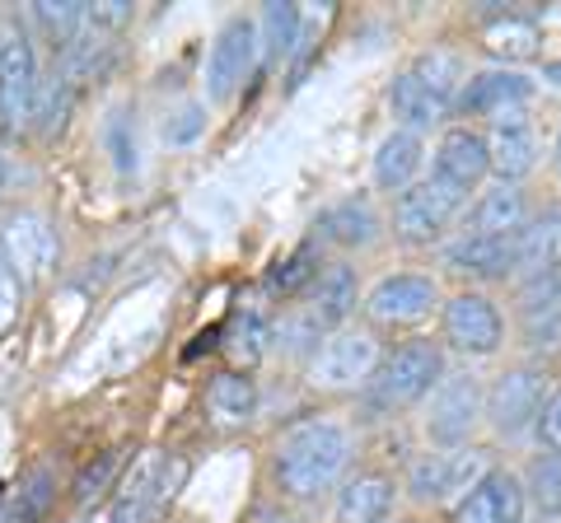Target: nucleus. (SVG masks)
Wrapping results in <instances>:
<instances>
[{"mask_svg":"<svg viewBox=\"0 0 561 523\" xmlns=\"http://www.w3.org/2000/svg\"><path fill=\"white\" fill-rule=\"evenodd\" d=\"M206 416L225 430H239L257 416V379L243 370H225L206 383Z\"/></svg>","mask_w":561,"mask_h":523,"instance_id":"23","label":"nucleus"},{"mask_svg":"<svg viewBox=\"0 0 561 523\" xmlns=\"http://www.w3.org/2000/svg\"><path fill=\"white\" fill-rule=\"evenodd\" d=\"M0 191H5V154H0Z\"/></svg>","mask_w":561,"mask_h":523,"instance_id":"48","label":"nucleus"},{"mask_svg":"<svg viewBox=\"0 0 561 523\" xmlns=\"http://www.w3.org/2000/svg\"><path fill=\"white\" fill-rule=\"evenodd\" d=\"M445 341L454 346L459 356H496L501 341H505V323H501V309L486 300L478 290H463L445 304Z\"/></svg>","mask_w":561,"mask_h":523,"instance_id":"11","label":"nucleus"},{"mask_svg":"<svg viewBox=\"0 0 561 523\" xmlns=\"http://www.w3.org/2000/svg\"><path fill=\"white\" fill-rule=\"evenodd\" d=\"M20 309H24V286L14 281V271L5 267V257H0V337L20 323Z\"/></svg>","mask_w":561,"mask_h":523,"instance_id":"44","label":"nucleus"},{"mask_svg":"<svg viewBox=\"0 0 561 523\" xmlns=\"http://www.w3.org/2000/svg\"><path fill=\"white\" fill-rule=\"evenodd\" d=\"M486 141L482 131L472 127H449L440 136V146H435V178L459 187V191H472L482 178H486Z\"/></svg>","mask_w":561,"mask_h":523,"instance_id":"18","label":"nucleus"},{"mask_svg":"<svg viewBox=\"0 0 561 523\" xmlns=\"http://www.w3.org/2000/svg\"><path fill=\"white\" fill-rule=\"evenodd\" d=\"M557 271H561V201L542 206L534 220H524L511 257V276H519V281H542V276Z\"/></svg>","mask_w":561,"mask_h":523,"instance_id":"13","label":"nucleus"},{"mask_svg":"<svg viewBox=\"0 0 561 523\" xmlns=\"http://www.w3.org/2000/svg\"><path fill=\"white\" fill-rule=\"evenodd\" d=\"M393 496H398L393 477L370 467V473H356L351 481H342L337 504H332V519L337 523H383L393 510Z\"/></svg>","mask_w":561,"mask_h":523,"instance_id":"20","label":"nucleus"},{"mask_svg":"<svg viewBox=\"0 0 561 523\" xmlns=\"http://www.w3.org/2000/svg\"><path fill=\"white\" fill-rule=\"evenodd\" d=\"M108 66H113V38H108V33L84 28L76 43L57 51V66H51V71H57L70 90L80 94L84 84H94V80L108 75Z\"/></svg>","mask_w":561,"mask_h":523,"instance_id":"26","label":"nucleus"},{"mask_svg":"<svg viewBox=\"0 0 561 523\" xmlns=\"http://www.w3.org/2000/svg\"><path fill=\"white\" fill-rule=\"evenodd\" d=\"M253 24H257V57L267 66H280L295 47H300L305 14H300V5H290V0H272V5L262 10Z\"/></svg>","mask_w":561,"mask_h":523,"instance_id":"28","label":"nucleus"},{"mask_svg":"<svg viewBox=\"0 0 561 523\" xmlns=\"http://www.w3.org/2000/svg\"><path fill=\"white\" fill-rule=\"evenodd\" d=\"M445 379V351L435 341H402L379 360V370L365 383L370 407L379 411H408L421 397H431Z\"/></svg>","mask_w":561,"mask_h":523,"instance_id":"2","label":"nucleus"},{"mask_svg":"<svg viewBox=\"0 0 561 523\" xmlns=\"http://www.w3.org/2000/svg\"><path fill=\"white\" fill-rule=\"evenodd\" d=\"M383 346L365 327H337L319 341V351L309 356V379L319 388H365L370 374L379 370Z\"/></svg>","mask_w":561,"mask_h":523,"instance_id":"7","label":"nucleus"},{"mask_svg":"<svg viewBox=\"0 0 561 523\" xmlns=\"http://www.w3.org/2000/svg\"><path fill=\"white\" fill-rule=\"evenodd\" d=\"M421 164H426V141H421L416 131H389L379 141L375 150V183L383 191H402V187H412L416 183V173Z\"/></svg>","mask_w":561,"mask_h":523,"instance_id":"25","label":"nucleus"},{"mask_svg":"<svg viewBox=\"0 0 561 523\" xmlns=\"http://www.w3.org/2000/svg\"><path fill=\"white\" fill-rule=\"evenodd\" d=\"M529 94H534L529 75L496 66V71H482V75L463 80V90H459V98H454V108L468 113V117H501V113L524 108Z\"/></svg>","mask_w":561,"mask_h":523,"instance_id":"15","label":"nucleus"},{"mask_svg":"<svg viewBox=\"0 0 561 523\" xmlns=\"http://www.w3.org/2000/svg\"><path fill=\"white\" fill-rule=\"evenodd\" d=\"M524 504H534L538 514H561V458L557 453H538L524 473Z\"/></svg>","mask_w":561,"mask_h":523,"instance_id":"33","label":"nucleus"},{"mask_svg":"<svg viewBox=\"0 0 561 523\" xmlns=\"http://www.w3.org/2000/svg\"><path fill=\"white\" fill-rule=\"evenodd\" d=\"M519 327L529 346H557L561 341V271L542 281H524L519 290Z\"/></svg>","mask_w":561,"mask_h":523,"instance_id":"21","label":"nucleus"},{"mask_svg":"<svg viewBox=\"0 0 561 523\" xmlns=\"http://www.w3.org/2000/svg\"><path fill=\"white\" fill-rule=\"evenodd\" d=\"M529 220V206H524V191L515 183H496L491 191H482L472 201V211L463 216V234L472 239H515Z\"/></svg>","mask_w":561,"mask_h":523,"instance_id":"19","label":"nucleus"},{"mask_svg":"<svg viewBox=\"0 0 561 523\" xmlns=\"http://www.w3.org/2000/svg\"><path fill=\"white\" fill-rule=\"evenodd\" d=\"M511 257H515V239H472V234H459L445 248L449 271L478 276V281H505V276H511Z\"/></svg>","mask_w":561,"mask_h":523,"instance_id":"24","label":"nucleus"},{"mask_svg":"<svg viewBox=\"0 0 561 523\" xmlns=\"http://www.w3.org/2000/svg\"><path fill=\"white\" fill-rule=\"evenodd\" d=\"M51 500H57V477L47 467H33V473L20 481V496H14V519L20 523H43Z\"/></svg>","mask_w":561,"mask_h":523,"instance_id":"38","label":"nucleus"},{"mask_svg":"<svg viewBox=\"0 0 561 523\" xmlns=\"http://www.w3.org/2000/svg\"><path fill=\"white\" fill-rule=\"evenodd\" d=\"M534 430H538V444L561 458V388H557V393H548V403H542Z\"/></svg>","mask_w":561,"mask_h":523,"instance_id":"45","label":"nucleus"},{"mask_svg":"<svg viewBox=\"0 0 561 523\" xmlns=\"http://www.w3.org/2000/svg\"><path fill=\"white\" fill-rule=\"evenodd\" d=\"M482 477H491V453L486 449H454L445 458V500L472 496Z\"/></svg>","mask_w":561,"mask_h":523,"instance_id":"36","label":"nucleus"},{"mask_svg":"<svg viewBox=\"0 0 561 523\" xmlns=\"http://www.w3.org/2000/svg\"><path fill=\"white\" fill-rule=\"evenodd\" d=\"M482 141H486V168L496 173V183L519 187V178L538 160V141H534V127H529V117H524V108L491 117V131Z\"/></svg>","mask_w":561,"mask_h":523,"instance_id":"14","label":"nucleus"},{"mask_svg":"<svg viewBox=\"0 0 561 523\" xmlns=\"http://www.w3.org/2000/svg\"><path fill=\"white\" fill-rule=\"evenodd\" d=\"M463 206H468V191L440 183L435 173L431 178H416L412 187H402L393 201V234L402 243H412V248L440 243L449 224L463 216Z\"/></svg>","mask_w":561,"mask_h":523,"instance_id":"5","label":"nucleus"},{"mask_svg":"<svg viewBox=\"0 0 561 523\" xmlns=\"http://www.w3.org/2000/svg\"><path fill=\"white\" fill-rule=\"evenodd\" d=\"M412 75L426 84V90L435 94V98H445V103H454L459 98V90H463V61L454 57V51H426L416 66H412Z\"/></svg>","mask_w":561,"mask_h":523,"instance_id":"35","label":"nucleus"},{"mask_svg":"<svg viewBox=\"0 0 561 523\" xmlns=\"http://www.w3.org/2000/svg\"><path fill=\"white\" fill-rule=\"evenodd\" d=\"M0 257H5V267L14 271V281L24 290L47 286L61 267V234L51 224V216L33 211V206L10 211L0 220Z\"/></svg>","mask_w":561,"mask_h":523,"instance_id":"4","label":"nucleus"},{"mask_svg":"<svg viewBox=\"0 0 561 523\" xmlns=\"http://www.w3.org/2000/svg\"><path fill=\"white\" fill-rule=\"evenodd\" d=\"M257 66V24L234 14L230 24L216 33V43H210V57H206V94L216 103H230L243 80L253 75Z\"/></svg>","mask_w":561,"mask_h":523,"instance_id":"10","label":"nucleus"},{"mask_svg":"<svg viewBox=\"0 0 561 523\" xmlns=\"http://www.w3.org/2000/svg\"><path fill=\"white\" fill-rule=\"evenodd\" d=\"M70 108H76V90L51 71L38 80V98H33V127H38V136H61L66 121H70Z\"/></svg>","mask_w":561,"mask_h":523,"instance_id":"30","label":"nucleus"},{"mask_svg":"<svg viewBox=\"0 0 561 523\" xmlns=\"http://www.w3.org/2000/svg\"><path fill=\"white\" fill-rule=\"evenodd\" d=\"M542 403H548V374L542 370H505L491 383L482 416H491V430L505 440H519L524 430H534Z\"/></svg>","mask_w":561,"mask_h":523,"instance_id":"8","label":"nucleus"},{"mask_svg":"<svg viewBox=\"0 0 561 523\" xmlns=\"http://www.w3.org/2000/svg\"><path fill=\"white\" fill-rule=\"evenodd\" d=\"M183 481H187L183 458H169L164 449L136 453L113 504H108V523H160Z\"/></svg>","mask_w":561,"mask_h":523,"instance_id":"3","label":"nucleus"},{"mask_svg":"<svg viewBox=\"0 0 561 523\" xmlns=\"http://www.w3.org/2000/svg\"><path fill=\"white\" fill-rule=\"evenodd\" d=\"M38 47L28 28L0 33V136H24L33 127V98H38Z\"/></svg>","mask_w":561,"mask_h":523,"instance_id":"6","label":"nucleus"},{"mask_svg":"<svg viewBox=\"0 0 561 523\" xmlns=\"http://www.w3.org/2000/svg\"><path fill=\"white\" fill-rule=\"evenodd\" d=\"M202 131H206V108L202 103H183L179 113L164 117V141L169 146H192Z\"/></svg>","mask_w":561,"mask_h":523,"instance_id":"43","label":"nucleus"},{"mask_svg":"<svg viewBox=\"0 0 561 523\" xmlns=\"http://www.w3.org/2000/svg\"><path fill=\"white\" fill-rule=\"evenodd\" d=\"M136 20V5L131 0H103V5H84V28H94V33H122Z\"/></svg>","mask_w":561,"mask_h":523,"instance_id":"42","label":"nucleus"},{"mask_svg":"<svg viewBox=\"0 0 561 523\" xmlns=\"http://www.w3.org/2000/svg\"><path fill=\"white\" fill-rule=\"evenodd\" d=\"M122 473V449H103L94 463H84V473L76 477V500L80 504H90L99 496H108L113 491V481Z\"/></svg>","mask_w":561,"mask_h":523,"instance_id":"39","label":"nucleus"},{"mask_svg":"<svg viewBox=\"0 0 561 523\" xmlns=\"http://www.w3.org/2000/svg\"><path fill=\"white\" fill-rule=\"evenodd\" d=\"M445 458L449 453H421L408 473V496L421 504H435L445 500Z\"/></svg>","mask_w":561,"mask_h":523,"instance_id":"40","label":"nucleus"},{"mask_svg":"<svg viewBox=\"0 0 561 523\" xmlns=\"http://www.w3.org/2000/svg\"><path fill=\"white\" fill-rule=\"evenodd\" d=\"M267 346H272V327L267 318H262L257 309H239L230 327H225V351H230L239 364H243V374L253 370V364L267 356Z\"/></svg>","mask_w":561,"mask_h":523,"instance_id":"29","label":"nucleus"},{"mask_svg":"<svg viewBox=\"0 0 561 523\" xmlns=\"http://www.w3.org/2000/svg\"><path fill=\"white\" fill-rule=\"evenodd\" d=\"M486 51L491 57H505V61H529L538 51V24L505 10L501 20L486 28Z\"/></svg>","mask_w":561,"mask_h":523,"instance_id":"32","label":"nucleus"},{"mask_svg":"<svg viewBox=\"0 0 561 523\" xmlns=\"http://www.w3.org/2000/svg\"><path fill=\"white\" fill-rule=\"evenodd\" d=\"M313 230H319V239L337 243V248H370V243L379 239V230H383V220L370 206V197H346L337 206H328Z\"/></svg>","mask_w":561,"mask_h":523,"instance_id":"22","label":"nucleus"},{"mask_svg":"<svg viewBox=\"0 0 561 523\" xmlns=\"http://www.w3.org/2000/svg\"><path fill=\"white\" fill-rule=\"evenodd\" d=\"M33 24H38L43 38L61 51L84 33V5L80 0H38V5H33Z\"/></svg>","mask_w":561,"mask_h":523,"instance_id":"34","label":"nucleus"},{"mask_svg":"<svg viewBox=\"0 0 561 523\" xmlns=\"http://www.w3.org/2000/svg\"><path fill=\"white\" fill-rule=\"evenodd\" d=\"M243 523H305V519L295 510H286V504H276V500H262V504H253Z\"/></svg>","mask_w":561,"mask_h":523,"instance_id":"46","label":"nucleus"},{"mask_svg":"<svg viewBox=\"0 0 561 523\" xmlns=\"http://www.w3.org/2000/svg\"><path fill=\"white\" fill-rule=\"evenodd\" d=\"M435 304H440V290H435L431 276H383V281L365 294V313H370L375 327H416L426 323Z\"/></svg>","mask_w":561,"mask_h":523,"instance_id":"12","label":"nucleus"},{"mask_svg":"<svg viewBox=\"0 0 561 523\" xmlns=\"http://www.w3.org/2000/svg\"><path fill=\"white\" fill-rule=\"evenodd\" d=\"M103 146H108L117 173H136L140 168V146H136V117L127 108H113L103 121Z\"/></svg>","mask_w":561,"mask_h":523,"instance_id":"37","label":"nucleus"},{"mask_svg":"<svg viewBox=\"0 0 561 523\" xmlns=\"http://www.w3.org/2000/svg\"><path fill=\"white\" fill-rule=\"evenodd\" d=\"M454 523H524V486H519V477L491 467V477L478 481V491L454 504Z\"/></svg>","mask_w":561,"mask_h":523,"instance_id":"17","label":"nucleus"},{"mask_svg":"<svg viewBox=\"0 0 561 523\" xmlns=\"http://www.w3.org/2000/svg\"><path fill=\"white\" fill-rule=\"evenodd\" d=\"M305 294H309V304H305L309 318L319 323L323 333H337V327L360 304V281H356V271H351L346 262H323L319 276H313V286Z\"/></svg>","mask_w":561,"mask_h":523,"instance_id":"16","label":"nucleus"},{"mask_svg":"<svg viewBox=\"0 0 561 523\" xmlns=\"http://www.w3.org/2000/svg\"><path fill=\"white\" fill-rule=\"evenodd\" d=\"M383 523H389V519H383ZM393 523H398V519H393Z\"/></svg>","mask_w":561,"mask_h":523,"instance_id":"50","label":"nucleus"},{"mask_svg":"<svg viewBox=\"0 0 561 523\" xmlns=\"http://www.w3.org/2000/svg\"><path fill=\"white\" fill-rule=\"evenodd\" d=\"M482 403H486V393H482V383L472 379V374H445L440 388L431 393L426 434H431V440L440 444V449L468 444L472 426L482 421Z\"/></svg>","mask_w":561,"mask_h":523,"instance_id":"9","label":"nucleus"},{"mask_svg":"<svg viewBox=\"0 0 561 523\" xmlns=\"http://www.w3.org/2000/svg\"><path fill=\"white\" fill-rule=\"evenodd\" d=\"M351 467V434L337 421L305 416L295 421L272 449V477L286 500H319L342 481Z\"/></svg>","mask_w":561,"mask_h":523,"instance_id":"1","label":"nucleus"},{"mask_svg":"<svg viewBox=\"0 0 561 523\" xmlns=\"http://www.w3.org/2000/svg\"><path fill=\"white\" fill-rule=\"evenodd\" d=\"M272 341L280 346V351H290V356H295V351H309V356H313V351H319V341H323V327L313 323L309 313H290V318L272 333Z\"/></svg>","mask_w":561,"mask_h":523,"instance_id":"41","label":"nucleus"},{"mask_svg":"<svg viewBox=\"0 0 561 523\" xmlns=\"http://www.w3.org/2000/svg\"><path fill=\"white\" fill-rule=\"evenodd\" d=\"M542 75H548V80H557V84H561V61H548V66H542Z\"/></svg>","mask_w":561,"mask_h":523,"instance_id":"47","label":"nucleus"},{"mask_svg":"<svg viewBox=\"0 0 561 523\" xmlns=\"http://www.w3.org/2000/svg\"><path fill=\"white\" fill-rule=\"evenodd\" d=\"M557 168H561V131H557Z\"/></svg>","mask_w":561,"mask_h":523,"instance_id":"49","label":"nucleus"},{"mask_svg":"<svg viewBox=\"0 0 561 523\" xmlns=\"http://www.w3.org/2000/svg\"><path fill=\"white\" fill-rule=\"evenodd\" d=\"M323 267V253H319V243H300L290 257H280L272 276H267V286L272 294H280V300H295V294H305L313 286V276H319Z\"/></svg>","mask_w":561,"mask_h":523,"instance_id":"31","label":"nucleus"},{"mask_svg":"<svg viewBox=\"0 0 561 523\" xmlns=\"http://www.w3.org/2000/svg\"><path fill=\"white\" fill-rule=\"evenodd\" d=\"M389 103H393V117L402 121V131H416V136H421V131H431V127H440V121L454 113V103L435 98L412 71H402V75L393 80Z\"/></svg>","mask_w":561,"mask_h":523,"instance_id":"27","label":"nucleus"}]
</instances>
